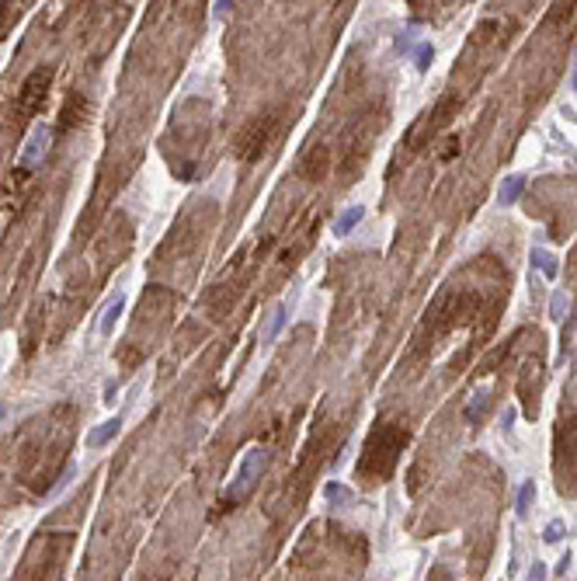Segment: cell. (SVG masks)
I'll return each instance as SVG.
<instances>
[{"label": "cell", "mask_w": 577, "mask_h": 581, "mask_svg": "<svg viewBox=\"0 0 577 581\" xmlns=\"http://www.w3.org/2000/svg\"><path fill=\"white\" fill-rule=\"evenodd\" d=\"M532 498H536V484H532V481H525V484L518 487V498H515V512H518V519H525V515H529Z\"/></svg>", "instance_id": "obj_8"}, {"label": "cell", "mask_w": 577, "mask_h": 581, "mask_svg": "<svg viewBox=\"0 0 577 581\" xmlns=\"http://www.w3.org/2000/svg\"><path fill=\"white\" fill-rule=\"evenodd\" d=\"M560 536H564V519H553V522L546 526L543 540H546V543H560Z\"/></svg>", "instance_id": "obj_12"}, {"label": "cell", "mask_w": 577, "mask_h": 581, "mask_svg": "<svg viewBox=\"0 0 577 581\" xmlns=\"http://www.w3.org/2000/svg\"><path fill=\"white\" fill-rule=\"evenodd\" d=\"M571 84H574V91H577V70H574V74H571Z\"/></svg>", "instance_id": "obj_19"}, {"label": "cell", "mask_w": 577, "mask_h": 581, "mask_svg": "<svg viewBox=\"0 0 577 581\" xmlns=\"http://www.w3.org/2000/svg\"><path fill=\"white\" fill-rule=\"evenodd\" d=\"M564 306H567L564 292H553V299H550V313H553L557 320H564Z\"/></svg>", "instance_id": "obj_15"}, {"label": "cell", "mask_w": 577, "mask_h": 581, "mask_svg": "<svg viewBox=\"0 0 577 581\" xmlns=\"http://www.w3.org/2000/svg\"><path fill=\"white\" fill-rule=\"evenodd\" d=\"M282 324H286V306L279 303V306L272 310V320H268V327H265V341H275V338H279V331H282Z\"/></svg>", "instance_id": "obj_9"}, {"label": "cell", "mask_w": 577, "mask_h": 581, "mask_svg": "<svg viewBox=\"0 0 577 581\" xmlns=\"http://www.w3.org/2000/svg\"><path fill=\"white\" fill-rule=\"evenodd\" d=\"M118 432H122V418H111V421L97 425L95 432L88 435V446H91V449H101V446H108V442H111Z\"/></svg>", "instance_id": "obj_3"}, {"label": "cell", "mask_w": 577, "mask_h": 581, "mask_svg": "<svg viewBox=\"0 0 577 581\" xmlns=\"http://www.w3.org/2000/svg\"><path fill=\"white\" fill-rule=\"evenodd\" d=\"M410 49H414V32L407 28V32H400V39H396V53H400V56H407Z\"/></svg>", "instance_id": "obj_14"}, {"label": "cell", "mask_w": 577, "mask_h": 581, "mask_svg": "<svg viewBox=\"0 0 577 581\" xmlns=\"http://www.w3.org/2000/svg\"><path fill=\"white\" fill-rule=\"evenodd\" d=\"M49 143H53V129H49L46 122H39V125L28 132V139H25L21 168H39V164L46 160V153H49Z\"/></svg>", "instance_id": "obj_2"}, {"label": "cell", "mask_w": 577, "mask_h": 581, "mask_svg": "<svg viewBox=\"0 0 577 581\" xmlns=\"http://www.w3.org/2000/svg\"><path fill=\"white\" fill-rule=\"evenodd\" d=\"M525 192V175H511V178H504V185H501V192H497V202L501 205H511V202H518Z\"/></svg>", "instance_id": "obj_4"}, {"label": "cell", "mask_w": 577, "mask_h": 581, "mask_svg": "<svg viewBox=\"0 0 577 581\" xmlns=\"http://www.w3.org/2000/svg\"><path fill=\"white\" fill-rule=\"evenodd\" d=\"M546 578V564H543V561H536V564H532V571H529V578L525 581H543Z\"/></svg>", "instance_id": "obj_16"}, {"label": "cell", "mask_w": 577, "mask_h": 581, "mask_svg": "<svg viewBox=\"0 0 577 581\" xmlns=\"http://www.w3.org/2000/svg\"><path fill=\"white\" fill-rule=\"evenodd\" d=\"M74 474H77V467H74V463H70V467H67V474H63V477H60V484H56V491H53V494H60V491H63V487L70 484V481H74Z\"/></svg>", "instance_id": "obj_17"}, {"label": "cell", "mask_w": 577, "mask_h": 581, "mask_svg": "<svg viewBox=\"0 0 577 581\" xmlns=\"http://www.w3.org/2000/svg\"><path fill=\"white\" fill-rule=\"evenodd\" d=\"M122 310H125V296H115V299L108 303L104 317H101V334H111V331H115V324H118Z\"/></svg>", "instance_id": "obj_6"}, {"label": "cell", "mask_w": 577, "mask_h": 581, "mask_svg": "<svg viewBox=\"0 0 577 581\" xmlns=\"http://www.w3.org/2000/svg\"><path fill=\"white\" fill-rule=\"evenodd\" d=\"M414 56H417V70L424 74V70L431 67V60H435V49H431V42H421V46L414 49Z\"/></svg>", "instance_id": "obj_11"}, {"label": "cell", "mask_w": 577, "mask_h": 581, "mask_svg": "<svg viewBox=\"0 0 577 581\" xmlns=\"http://www.w3.org/2000/svg\"><path fill=\"white\" fill-rule=\"evenodd\" d=\"M532 265H536V268H543V275H546V279H557V272H560L557 258H553L546 247H536V251H532Z\"/></svg>", "instance_id": "obj_7"}, {"label": "cell", "mask_w": 577, "mask_h": 581, "mask_svg": "<svg viewBox=\"0 0 577 581\" xmlns=\"http://www.w3.org/2000/svg\"><path fill=\"white\" fill-rule=\"evenodd\" d=\"M265 467H268V449H261V446H254V449H247V456H244V463H240V470H237V477H233V484L226 487V501H244L258 481H261V474H265Z\"/></svg>", "instance_id": "obj_1"}, {"label": "cell", "mask_w": 577, "mask_h": 581, "mask_svg": "<svg viewBox=\"0 0 577 581\" xmlns=\"http://www.w3.org/2000/svg\"><path fill=\"white\" fill-rule=\"evenodd\" d=\"M571 331H577V317H574V320H571Z\"/></svg>", "instance_id": "obj_20"}, {"label": "cell", "mask_w": 577, "mask_h": 581, "mask_svg": "<svg viewBox=\"0 0 577 581\" xmlns=\"http://www.w3.org/2000/svg\"><path fill=\"white\" fill-rule=\"evenodd\" d=\"M480 407H487V393H473V404L466 407V418L477 421V418H480Z\"/></svg>", "instance_id": "obj_13"}, {"label": "cell", "mask_w": 577, "mask_h": 581, "mask_svg": "<svg viewBox=\"0 0 577 581\" xmlns=\"http://www.w3.org/2000/svg\"><path fill=\"white\" fill-rule=\"evenodd\" d=\"M324 498H327V501H341V505H352V501H355V494L341 484H327L324 487Z\"/></svg>", "instance_id": "obj_10"}, {"label": "cell", "mask_w": 577, "mask_h": 581, "mask_svg": "<svg viewBox=\"0 0 577 581\" xmlns=\"http://www.w3.org/2000/svg\"><path fill=\"white\" fill-rule=\"evenodd\" d=\"M362 216H366V209H362V205H352V209H345V212L334 219V233H341V237H345V233H352V230L362 223Z\"/></svg>", "instance_id": "obj_5"}, {"label": "cell", "mask_w": 577, "mask_h": 581, "mask_svg": "<svg viewBox=\"0 0 577 581\" xmlns=\"http://www.w3.org/2000/svg\"><path fill=\"white\" fill-rule=\"evenodd\" d=\"M567 568H571V554H564V557L557 561V575H567Z\"/></svg>", "instance_id": "obj_18"}]
</instances>
